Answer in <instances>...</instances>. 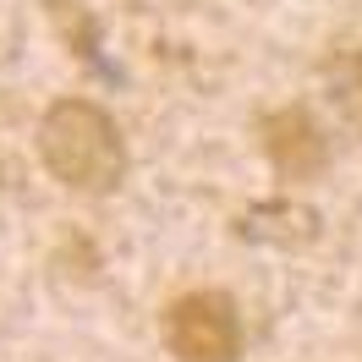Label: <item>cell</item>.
<instances>
[{
	"label": "cell",
	"mask_w": 362,
	"mask_h": 362,
	"mask_svg": "<svg viewBox=\"0 0 362 362\" xmlns=\"http://www.w3.org/2000/svg\"><path fill=\"white\" fill-rule=\"evenodd\" d=\"M39 159L71 192H115L127 176V137L115 115L93 99H55L39 115Z\"/></svg>",
	"instance_id": "cell-1"
},
{
	"label": "cell",
	"mask_w": 362,
	"mask_h": 362,
	"mask_svg": "<svg viewBox=\"0 0 362 362\" xmlns=\"http://www.w3.org/2000/svg\"><path fill=\"white\" fill-rule=\"evenodd\" d=\"M165 351L176 362H236L242 357V318L226 291H187L165 308Z\"/></svg>",
	"instance_id": "cell-2"
},
{
	"label": "cell",
	"mask_w": 362,
	"mask_h": 362,
	"mask_svg": "<svg viewBox=\"0 0 362 362\" xmlns=\"http://www.w3.org/2000/svg\"><path fill=\"white\" fill-rule=\"evenodd\" d=\"M258 137H264V154L286 181H313L324 165H329V137L318 132V121L302 105H286V110H269L258 121Z\"/></svg>",
	"instance_id": "cell-3"
},
{
	"label": "cell",
	"mask_w": 362,
	"mask_h": 362,
	"mask_svg": "<svg viewBox=\"0 0 362 362\" xmlns=\"http://www.w3.org/2000/svg\"><path fill=\"white\" fill-rule=\"evenodd\" d=\"M318 209L296 204V198H264L247 214H236V236L242 242H264V247H313L318 242Z\"/></svg>",
	"instance_id": "cell-4"
},
{
	"label": "cell",
	"mask_w": 362,
	"mask_h": 362,
	"mask_svg": "<svg viewBox=\"0 0 362 362\" xmlns=\"http://www.w3.org/2000/svg\"><path fill=\"white\" fill-rule=\"evenodd\" d=\"M324 88H329L335 115L362 137V55L357 49H346V55H335V61L324 66Z\"/></svg>",
	"instance_id": "cell-5"
}]
</instances>
